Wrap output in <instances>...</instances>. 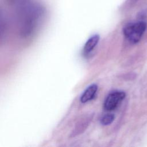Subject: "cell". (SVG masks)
Masks as SVG:
<instances>
[{
    "label": "cell",
    "mask_w": 147,
    "mask_h": 147,
    "mask_svg": "<svg viewBox=\"0 0 147 147\" xmlns=\"http://www.w3.org/2000/svg\"><path fill=\"white\" fill-rule=\"evenodd\" d=\"M146 28V24L144 21H138L129 23L123 29L125 38L132 44L138 42L141 38Z\"/></svg>",
    "instance_id": "cell-1"
},
{
    "label": "cell",
    "mask_w": 147,
    "mask_h": 147,
    "mask_svg": "<svg viewBox=\"0 0 147 147\" xmlns=\"http://www.w3.org/2000/svg\"><path fill=\"white\" fill-rule=\"evenodd\" d=\"M125 96L126 94L123 91L115 90L110 92L104 101V109L107 111L115 110L124 99Z\"/></svg>",
    "instance_id": "cell-2"
},
{
    "label": "cell",
    "mask_w": 147,
    "mask_h": 147,
    "mask_svg": "<svg viewBox=\"0 0 147 147\" xmlns=\"http://www.w3.org/2000/svg\"><path fill=\"white\" fill-rule=\"evenodd\" d=\"M94 114L92 113L87 114L84 117H83L78 121L75 128L71 133L69 137H74L83 133L84 131L87 129L88 126L90 125L91 121L92 120Z\"/></svg>",
    "instance_id": "cell-3"
},
{
    "label": "cell",
    "mask_w": 147,
    "mask_h": 147,
    "mask_svg": "<svg viewBox=\"0 0 147 147\" xmlns=\"http://www.w3.org/2000/svg\"><path fill=\"white\" fill-rule=\"evenodd\" d=\"M98 91V86L96 84H92L89 86L82 94L80 100L82 103H85L93 99Z\"/></svg>",
    "instance_id": "cell-4"
},
{
    "label": "cell",
    "mask_w": 147,
    "mask_h": 147,
    "mask_svg": "<svg viewBox=\"0 0 147 147\" xmlns=\"http://www.w3.org/2000/svg\"><path fill=\"white\" fill-rule=\"evenodd\" d=\"M100 39V36L98 34H95L91 36L86 42L83 48V53L85 55H88L97 45Z\"/></svg>",
    "instance_id": "cell-5"
},
{
    "label": "cell",
    "mask_w": 147,
    "mask_h": 147,
    "mask_svg": "<svg viewBox=\"0 0 147 147\" xmlns=\"http://www.w3.org/2000/svg\"><path fill=\"white\" fill-rule=\"evenodd\" d=\"M114 119H115V117H114V114H106L101 117V118L100 119V122L102 125L106 126V125H110L111 123H112L114 121Z\"/></svg>",
    "instance_id": "cell-6"
},
{
    "label": "cell",
    "mask_w": 147,
    "mask_h": 147,
    "mask_svg": "<svg viewBox=\"0 0 147 147\" xmlns=\"http://www.w3.org/2000/svg\"><path fill=\"white\" fill-rule=\"evenodd\" d=\"M138 0H127L125 5H132L133 3H135Z\"/></svg>",
    "instance_id": "cell-7"
}]
</instances>
